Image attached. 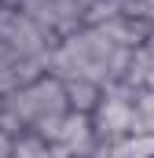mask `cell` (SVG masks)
I'll return each mask as SVG.
<instances>
[{"label":"cell","instance_id":"1","mask_svg":"<svg viewBox=\"0 0 154 158\" xmlns=\"http://www.w3.org/2000/svg\"><path fill=\"white\" fill-rule=\"evenodd\" d=\"M51 151H55V158H95L99 140H95L92 114L70 110L59 125V132L51 136Z\"/></svg>","mask_w":154,"mask_h":158},{"label":"cell","instance_id":"2","mask_svg":"<svg viewBox=\"0 0 154 158\" xmlns=\"http://www.w3.org/2000/svg\"><path fill=\"white\" fill-rule=\"evenodd\" d=\"M66 85V99H70V110H81V114H95V107L103 103V85L88 77H77V81H63Z\"/></svg>","mask_w":154,"mask_h":158},{"label":"cell","instance_id":"3","mask_svg":"<svg viewBox=\"0 0 154 158\" xmlns=\"http://www.w3.org/2000/svg\"><path fill=\"white\" fill-rule=\"evenodd\" d=\"M15 158H55V151L44 136L22 132V136H15Z\"/></svg>","mask_w":154,"mask_h":158},{"label":"cell","instance_id":"4","mask_svg":"<svg viewBox=\"0 0 154 158\" xmlns=\"http://www.w3.org/2000/svg\"><path fill=\"white\" fill-rule=\"evenodd\" d=\"M128 15L154 26V0H128Z\"/></svg>","mask_w":154,"mask_h":158},{"label":"cell","instance_id":"5","mask_svg":"<svg viewBox=\"0 0 154 158\" xmlns=\"http://www.w3.org/2000/svg\"><path fill=\"white\" fill-rule=\"evenodd\" d=\"M66 4H74L77 11H81V15H84V11H88V7H92V4H95V0H66Z\"/></svg>","mask_w":154,"mask_h":158},{"label":"cell","instance_id":"6","mask_svg":"<svg viewBox=\"0 0 154 158\" xmlns=\"http://www.w3.org/2000/svg\"><path fill=\"white\" fill-rule=\"evenodd\" d=\"M4 4H11V7H18V0H4Z\"/></svg>","mask_w":154,"mask_h":158}]
</instances>
